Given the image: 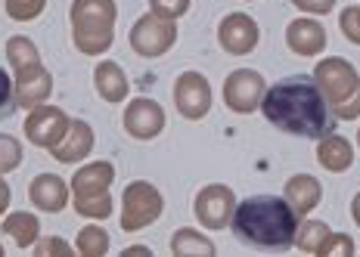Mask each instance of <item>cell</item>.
<instances>
[{
	"mask_svg": "<svg viewBox=\"0 0 360 257\" xmlns=\"http://www.w3.org/2000/svg\"><path fill=\"white\" fill-rule=\"evenodd\" d=\"M261 109H264L270 124L292 133V137L326 140L335 131V115L329 109L323 90L317 81L304 78V74H292V78H283L280 84H274L267 90Z\"/></svg>",
	"mask_w": 360,
	"mask_h": 257,
	"instance_id": "cell-1",
	"label": "cell"
},
{
	"mask_svg": "<svg viewBox=\"0 0 360 257\" xmlns=\"http://www.w3.org/2000/svg\"><path fill=\"white\" fill-rule=\"evenodd\" d=\"M233 232L258 251H289L295 245V211L280 195H252L233 211Z\"/></svg>",
	"mask_w": 360,
	"mask_h": 257,
	"instance_id": "cell-2",
	"label": "cell"
},
{
	"mask_svg": "<svg viewBox=\"0 0 360 257\" xmlns=\"http://www.w3.org/2000/svg\"><path fill=\"white\" fill-rule=\"evenodd\" d=\"M112 180V168L109 164H96V168H87L84 173L75 177V189H78V211L94 217L109 214V195L106 186Z\"/></svg>",
	"mask_w": 360,
	"mask_h": 257,
	"instance_id": "cell-3",
	"label": "cell"
},
{
	"mask_svg": "<svg viewBox=\"0 0 360 257\" xmlns=\"http://www.w3.org/2000/svg\"><path fill=\"white\" fill-rule=\"evenodd\" d=\"M124 202H127L124 230H137V226H143L146 220L159 217V211H162V199H159V195H155L149 186H134V189H127Z\"/></svg>",
	"mask_w": 360,
	"mask_h": 257,
	"instance_id": "cell-4",
	"label": "cell"
},
{
	"mask_svg": "<svg viewBox=\"0 0 360 257\" xmlns=\"http://www.w3.org/2000/svg\"><path fill=\"white\" fill-rule=\"evenodd\" d=\"M177 105L190 118H199L202 112H208V87L202 84L199 74H186L184 81H177Z\"/></svg>",
	"mask_w": 360,
	"mask_h": 257,
	"instance_id": "cell-5",
	"label": "cell"
},
{
	"mask_svg": "<svg viewBox=\"0 0 360 257\" xmlns=\"http://www.w3.org/2000/svg\"><path fill=\"white\" fill-rule=\"evenodd\" d=\"M258 93H261V78L252 72H236L227 81V103L239 112H249L255 100H258Z\"/></svg>",
	"mask_w": 360,
	"mask_h": 257,
	"instance_id": "cell-6",
	"label": "cell"
},
{
	"mask_svg": "<svg viewBox=\"0 0 360 257\" xmlns=\"http://www.w3.org/2000/svg\"><path fill=\"white\" fill-rule=\"evenodd\" d=\"M127 131L134 133V137H153V133H159L162 127V109L146 100L134 103L131 109H127Z\"/></svg>",
	"mask_w": 360,
	"mask_h": 257,
	"instance_id": "cell-7",
	"label": "cell"
},
{
	"mask_svg": "<svg viewBox=\"0 0 360 257\" xmlns=\"http://www.w3.org/2000/svg\"><path fill=\"white\" fill-rule=\"evenodd\" d=\"M221 41H224V47H227V50L243 53V50H249L252 44L258 41V28H255L249 19L233 16V19L224 22V34H221Z\"/></svg>",
	"mask_w": 360,
	"mask_h": 257,
	"instance_id": "cell-8",
	"label": "cell"
},
{
	"mask_svg": "<svg viewBox=\"0 0 360 257\" xmlns=\"http://www.w3.org/2000/svg\"><path fill=\"white\" fill-rule=\"evenodd\" d=\"M32 199L41 205L44 211H59L65 202V189L56 177H37L32 186Z\"/></svg>",
	"mask_w": 360,
	"mask_h": 257,
	"instance_id": "cell-9",
	"label": "cell"
},
{
	"mask_svg": "<svg viewBox=\"0 0 360 257\" xmlns=\"http://www.w3.org/2000/svg\"><path fill=\"white\" fill-rule=\"evenodd\" d=\"M4 232H13L19 245H28V242L34 239V232H37V220L34 217H28V214H16V217H10V220L4 223Z\"/></svg>",
	"mask_w": 360,
	"mask_h": 257,
	"instance_id": "cell-10",
	"label": "cell"
},
{
	"mask_svg": "<svg viewBox=\"0 0 360 257\" xmlns=\"http://www.w3.org/2000/svg\"><path fill=\"white\" fill-rule=\"evenodd\" d=\"M16 112V96H13V81L6 69H0V121L10 118Z\"/></svg>",
	"mask_w": 360,
	"mask_h": 257,
	"instance_id": "cell-11",
	"label": "cell"
},
{
	"mask_svg": "<svg viewBox=\"0 0 360 257\" xmlns=\"http://www.w3.org/2000/svg\"><path fill=\"white\" fill-rule=\"evenodd\" d=\"M174 251H180V254H184V251H202V254H212L214 248L208 245V242H199L196 236H193V230H184V232H180V236L174 239Z\"/></svg>",
	"mask_w": 360,
	"mask_h": 257,
	"instance_id": "cell-12",
	"label": "cell"
},
{
	"mask_svg": "<svg viewBox=\"0 0 360 257\" xmlns=\"http://www.w3.org/2000/svg\"><path fill=\"white\" fill-rule=\"evenodd\" d=\"M41 4L44 0H6V10H10V16H16V19H32L41 13Z\"/></svg>",
	"mask_w": 360,
	"mask_h": 257,
	"instance_id": "cell-13",
	"label": "cell"
},
{
	"mask_svg": "<svg viewBox=\"0 0 360 257\" xmlns=\"http://www.w3.org/2000/svg\"><path fill=\"white\" fill-rule=\"evenodd\" d=\"M19 164V146L16 140L0 137V171H13Z\"/></svg>",
	"mask_w": 360,
	"mask_h": 257,
	"instance_id": "cell-14",
	"label": "cell"
},
{
	"mask_svg": "<svg viewBox=\"0 0 360 257\" xmlns=\"http://www.w3.org/2000/svg\"><path fill=\"white\" fill-rule=\"evenodd\" d=\"M81 248L90 251V254H96V251L106 248V239L100 236V230H84V236H81Z\"/></svg>",
	"mask_w": 360,
	"mask_h": 257,
	"instance_id": "cell-15",
	"label": "cell"
},
{
	"mask_svg": "<svg viewBox=\"0 0 360 257\" xmlns=\"http://www.w3.org/2000/svg\"><path fill=\"white\" fill-rule=\"evenodd\" d=\"M153 6H159V10H165V13H184V6H186V0H153Z\"/></svg>",
	"mask_w": 360,
	"mask_h": 257,
	"instance_id": "cell-16",
	"label": "cell"
},
{
	"mask_svg": "<svg viewBox=\"0 0 360 257\" xmlns=\"http://www.w3.org/2000/svg\"><path fill=\"white\" fill-rule=\"evenodd\" d=\"M333 0H298V6H311V10H326Z\"/></svg>",
	"mask_w": 360,
	"mask_h": 257,
	"instance_id": "cell-17",
	"label": "cell"
},
{
	"mask_svg": "<svg viewBox=\"0 0 360 257\" xmlns=\"http://www.w3.org/2000/svg\"><path fill=\"white\" fill-rule=\"evenodd\" d=\"M6 202H10V189H6L4 183H0V211L6 208Z\"/></svg>",
	"mask_w": 360,
	"mask_h": 257,
	"instance_id": "cell-18",
	"label": "cell"
}]
</instances>
